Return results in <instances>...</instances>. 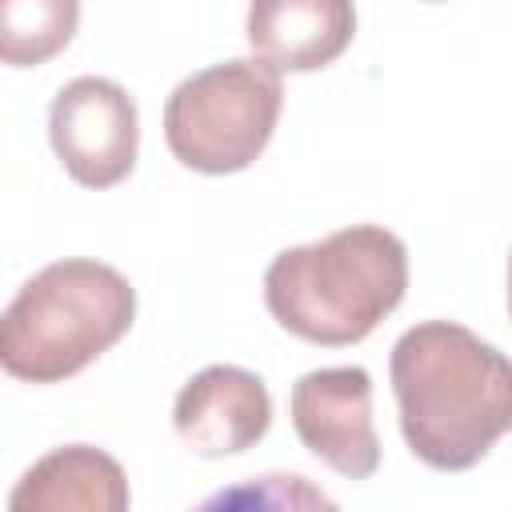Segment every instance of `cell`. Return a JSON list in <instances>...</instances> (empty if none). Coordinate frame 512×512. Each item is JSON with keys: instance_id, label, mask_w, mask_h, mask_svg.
<instances>
[{"instance_id": "3", "label": "cell", "mask_w": 512, "mask_h": 512, "mask_svg": "<svg viewBox=\"0 0 512 512\" xmlns=\"http://www.w3.org/2000/svg\"><path fill=\"white\" fill-rule=\"evenodd\" d=\"M136 320L132 280L92 256H64L28 276L0 316V368L60 384L104 356Z\"/></svg>"}, {"instance_id": "8", "label": "cell", "mask_w": 512, "mask_h": 512, "mask_svg": "<svg viewBox=\"0 0 512 512\" xmlns=\"http://www.w3.org/2000/svg\"><path fill=\"white\" fill-rule=\"evenodd\" d=\"M244 36L272 72H316L352 44L356 8L348 0H256Z\"/></svg>"}, {"instance_id": "6", "label": "cell", "mask_w": 512, "mask_h": 512, "mask_svg": "<svg viewBox=\"0 0 512 512\" xmlns=\"http://www.w3.org/2000/svg\"><path fill=\"white\" fill-rule=\"evenodd\" d=\"M300 444L348 480H368L380 468V436L372 424V376L360 364L312 368L288 396Z\"/></svg>"}, {"instance_id": "11", "label": "cell", "mask_w": 512, "mask_h": 512, "mask_svg": "<svg viewBox=\"0 0 512 512\" xmlns=\"http://www.w3.org/2000/svg\"><path fill=\"white\" fill-rule=\"evenodd\" d=\"M192 512H340V504L304 472H256L208 492Z\"/></svg>"}, {"instance_id": "7", "label": "cell", "mask_w": 512, "mask_h": 512, "mask_svg": "<svg viewBox=\"0 0 512 512\" xmlns=\"http://www.w3.org/2000/svg\"><path fill=\"white\" fill-rule=\"evenodd\" d=\"M272 424L264 380L240 364H208L184 380L172 404V428L184 448L204 460L248 452Z\"/></svg>"}, {"instance_id": "12", "label": "cell", "mask_w": 512, "mask_h": 512, "mask_svg": "<svg viewBox=\"0 0 512 512\" xmlns=\"http://www.w3.org/2000/svg\"><path fill=\"white\" fill-rule=\"evenodd\" d=\"M508 316H512V252H508Z\"/></svg>"}, {"instance_id": "2", "label": "cell", "mask_w": 512, "mask_h": 512, "mask_svg": "<svg viewBox=\"0 0 512 512\" xmlns=\"http://www.w3.org/2000/svg\"><path fill=\"white\" fill-rule=\"evenodd\" d=\"M408 292V248L384 224H348L312 244L272 256L264 304L272 320L324 348H344L376 332Z\"/></svg>"}, {"instance_id": "9", "label": "cell", "mask_w": 512, "mask_h": 512, "mask_svg": "<svg viewBox=\"0 0 512 512\" xmlns=\"http://www.w3.org/2000/svg\"><path fill=\"white\" fill-rule=\"evenodd\" d=\"M120 460L96 444H60L32 460L8 492V512H128Z\"/></svg>"}, {"instance_id": "4", "label": "cell", "mask_w": 512, "mask_h": 512, "mask_svg": "<svg viewBox=\"0 0 512 512\" xmlns=\"http://www.w3.org/2000/svg\"><path fill=\"white\" fill-rule=\"evenodd\" d=\"M284 108L280 72L236 56L184 76L164 100L168 152L204 176L244 172L272 140Z\"/></svg>"}, {"instance_id": "5", "label": "cell", "mask_w": 512, "mask_h": 512, "mask_svg": "<svg viewBox=\"0 0 512 512\" xmlns=\"http://www.w3.org/2000/svg\"><path fill=\"white\" fill-rule=\"evenodd\" d=\"M48 144L76 184L112 188L136 168V100L108 76H76L48 104Z\"/></svg>"}, {"instance_id": "10", "label": "cell", "mask_w": 512, "mask_h": 512, "mask_svg": "<svg viewBox=\"0 0 512 512\" xmlns=\"http://www.w3.org/2000/svg\"><path fill=\"white\" fill-rule=\"evenodd\" d=\"M80 24L76 0H4L0 4V60L12 68L44 64L68 48Z\"/></svg>"}, {"instance_id": "1", "label": "cell", "mask_w": 512, "mask_h": 512, "mask_svg": "<svg viewBox=\"0 0 512 512\" xmlns=\"http://www.w3.org/2000/svg\"><path fill=\"white\" fill-rule=\"evenodd\" d=\"M388 372L400 436L436 472L480 464L512 432V360L456 320L404 328Z\"/></svg>"}]
</instances>
